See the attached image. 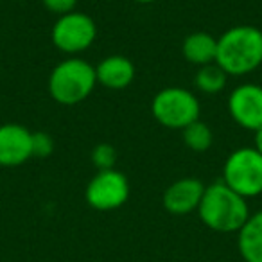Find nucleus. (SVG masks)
<instances>
[{
  "mask_svg": "<svg viewBox=\"0 0 262 262\" xmlns=\"http://www.w3.org/2000/svg\"><path fill=\"white\" fill-rule=\"evenodd\" d=\"M95 84V67L81 58H69L52 69L49 77V94L59 104L74 106L90 97Z\"/></svg>",
  "mask_w": 262,
  "mask_h": 262,
  "instance_id": "obj_3",
  "label": "nucleus"
},
{
  "mask_svg": "<svg viewBox=\"0 0 262 262\" xmlns=\"http://www.w3.org/2000/svg\"><path fill=\"white\" fill-rule=\"evenodd\" d=\"M198 214L203 225L214 232L232 233L243 228L250 217V208L246 200L233 192L226 183L215 182L205 187Z\"/></svg>",
  "mask_w": 262,
  "mask_h": 262,
  "instance_id": "obj_2",
  "label": "nucleus"
},
{
  "mask_svg": "<svg viewBox=\"0 0 262 262\" xmlns=\"http://www.w3.org/2000/svg\"><path fill=\"white\" fill-rule=\"evenodd\" d=\"M92 162L99 171H108V169H115L117 162V151L112 144H97L92 151Z\"/></svg>",
  "mask_w": 262,
  "mask_h": 262,
  "instance_id": "obj_16",
  "label": "nucleus"
},
{
  "mask_svg": "<svg viewBox=\"0 0 262 262\" xmlns=\"http://www.w3.org/2000/svg\"><path fill=\"white\" fill-rule=\"evenodd\" d=\"M31 147H33L34 158H49L54 153V139L45 131H34L31 139Z\"/></svg>",
  "mask_w": 262,
  "mask_h": 262,
  "instance_id": "obj_17",
  "label": "nucleus"
},
{
  "mask_svg": "<svg viewBox=\"0 0 262 262\" xmlns=\"http://www.w3.org/2000/svg\"><path fill=\"white\" fill-rule=\"evenodd\" d=\"M228 112L241 127L257 131L262 127V86L246 83L237 86L228 97Z\"/></svg>",
  "mask_w": 262,
  "mask_h": 262,
  "instance_id": "obj_8",
  "label": "nucleus"
},
{
  "mask_svg": "<svg viewBox=\"0 0 262 262\" xmlns=\"http://www.w3.org/2000/svg\"><path fill=\"white\" fill-rule=\"evenodd\" d=\"M205 192V185L198 178H182L165 189L164 207L169 214L185 215L198 210L201 198Z\"/></svg>",
  "mask_w": 262,
  "mask_h": 262,
  "instance_id": "obj_10",
  "label": "nucleus"
},
{
  "mask_svg": "<svg viewBox=\"0 0 262 262\" xmlns=\"http://www.w3.org/2000/svg\"><path fill=\"white\" fill-rule=\"evenodd\" d=\"M182 54L187 61L198 67L215 63L217 40L208 33H192L183 40Z\"/></svg>",
  "mask_w": 262,
  "mask_h": 262,
  "instance_id": "obj_13",
  "label": "nucleus"
},
{
  "mask_svg": "<svg viewBox=\"0 0 262 262\" xmlns=\"http://www.w3.org/2000/svg\"><path fill=\"white\" fill-rule=\"evenodd\" d=\"M253 149L262 155V127L253 133Z\"/></svg>",
  "mask_w": 262,
  "mask_h": 262,
  "instance_id": "obj_19",
  "label": "nucleus"
},
{
  "mask_svg": "<svg viewBox=\"0 0 262 262\" xmlns=\"http://www.w3.org/2000/svg\"><path fill=\"white\" fill-rule=\"evenodd\" d=\"M86 203L101 212L120 208L129 198V182L117 169L99 171L86 185Z\"/></svg>",
  "mask_w": 262,
  "mask_h": 262,
  "instance_id": "obj_7",
  "label": "nucleus"
},
{
  "mask_svg": "<svg viewBox=\"0 0 262 262\" xmlns=\"http://www.w3.org/2000/svg\"><path fill=\"white\" fill-rule=\"evenodd\" d=\"M135 2H139V4H153L157 0H135Z\"/></svg>",
  "mask_w": 262,
  "mask_h": 262,
  "instance_id": "obj_20",
  "label": "nucleus"
},
{
  "mask_svg": "<svg viewBox=\"0 0 262 262\" xmlns=\"http://www.w3.org/2000/svg\"><path fill=\"white\" fill-rule=\"evenodd\" d=\"M97 36L95 22L88 15L79 11L58 16L52 26L51 40L56 49L65 54H77L90 47Z\"/></svg>",
  "mask_w": 262,
  "mask_h": 262,
  "instance_id": "obj_6",
  "label": "nucleus"
},
{
  "mask_svg": "<svg viewBox=\"0 0 262 262\" xmlns=\"http://www.w3.org/2000/svg\"><path fill=\"white\" fill-rule=\"evenodd\" d=\"M151 113L164 127L185 129L189 124L200 120L201 104L196 95L187 88L169 86L153 97Z\"/></svg>",
  "mask_w": 262,
  "mask_h": 262,
  "instance_id": "obj_4",
  "label": "nucleus"
},
{
  "mask_svg": "<svg viewBox=\"0 0 262 262\" xmlns=\"http://www.w3.org/2000/svg\"><path fill=\"white\" fill-rule=\"evenodd\" d=\"M226 81H228V74L217 63L200 67L194 76V84L203 94H217L226 86Z\"/></svg>",
  "mask_w": 262,
  "mask_h": 262,
  "instance_id": "obj_14",
  "label": "nucleus"
},
{
  "mask_svg": "<svg viewBox=\"0 0 262 262\" xmlns=\"http://www.w3.org/2000/svg\"><path fill=\"white\" fill-rule=\"evenodd\" d=\"M182 133L185 146L196 153H203V151L210 149L212 142H214V133H212L210 126L201 122V120L189 124L185 129H182Z\"/></svg>",
  "mask_w": 262,
  "mask_h": 262,
  "instance_id": "obj_15",
  "label": "nucleus"
},
{
  "mask_svg": "<svg viewBox=\"0 0 262 262\" xmlns=\"http://www.w3.org/2000/svg\"><path fill=\"white\" fill-rule=\"evenodd\" d=\"M41 4L51 13H54V15H58V16H63L76 9L77 0H41Z\"/></svg>",
  "mask_w": 262,
  "mask_h": 262,
  "instance_id": "obj_18",
  "label": "nucleus"
},
{
  "mask_svg": "<svg viewBox=\"0 0 262 262\" xmlns=\"http://www.w3.org/2000/svg\"><path fill=\"white\" fill-rule=\"evenodd\" d=\"M31 139H33V133L22 124H2L0 126V165L16 167L33 158Z\"/></svg>",
  "mask_w": 262,
  "mask_h": 262,
  "instance_id": "obj_9",
  "label": "nucleus"
},
{
  "mask_svg": "<svg viewBox=\"0 0 262 262\" xmlns=\"http://www.w3.org/2000/svg\"><path fill=\"white\" fill-rule=\"evenodd\" d=\"M215 63L228 76H246L262 65V31L235 26L217 38Z\"/></svg>",
  "mask_w": 262,
  "mask_h": 262,
  "instance_id": "obj_1",
  "label": "nucleus"
},
{
  "mask_svg": "<svg viewBox=\"0 0 262 262\" xmlns=\"http://www.w3.org/2000/svg\"><path fill=\"white\" fill-rule=\"evenodd\" d=\"M221 182L244 200L262 194V155L253 147H241L230 153Z\"/></svg>",
  "mask_w": 262,
  "mask_h": 262,
  "instance_id": "obj_5",
  "label": "nucleus"
},
{
  "mask_svg": "<svg viewBox=\"0 0 262 262\" xmlns=\"http://www.w3.org/2000/svg\"><path fill=\"white\" fill-rule=\"evenodd\" d=\"M237 248L244 262H262V210L250 214L237 232Z\"/></svg>",
  "mask_w": 262,
  "mask_h": 262,
  "instance_id": "obj_12",
  "label": "nucleus"
},
{
  "mask_svg": "<svg viewBox=\"0 0 262 262\" xmlns=\"http://www.w3.org/2000/svg\"><path fill=\"white\" fill-rule=\"evenodd\" d=\"M97 83L108 90H124L135 79V65L126 56L112 54L95 67Z\"/></svg>",
  "mask_w": 262,
  "mask_h": 262,
  "instance_id": "obj_11",
  "label": "nucleus"
}]
</instances>
